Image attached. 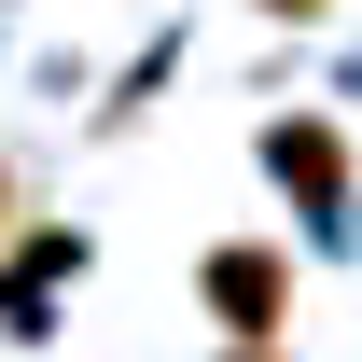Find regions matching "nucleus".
<instances>
[{
    "mask_svg": "<svg viewBox=\"0 0 362 362\" xmlns=\"http://www.w3.org/2000/svg\"><path fill=\"white\" fill-rule=\"evenodd\" d=\"M195 293L223 320V349H279V334H293V251H279V237H223V251L195 265Z\"/></svg>",
    "mask_w": 362,
    "mask_h": 362,
    "instance_id": "f257e3e1",
    "label": "nucleus"
},
{
    "mask_svg": "<svg viewBox=\"0 0 362 362\" xmlns=\"http://www.w3.org/2000/svg\"><path fill=\"white\" fill-rule=\"evenodd\" d=\"M265 181L293 195V209H349V195H362V153H349L334 112H279V126H265Z\"/></svg>",
    "mask_w": 362,
    "mask_h": 362,
    "instance_id": "f03ea898",
    "label": "nucleus"
},
{
    "mask_svg": "<svg viewBox=\"0 0 362 362\" xmlns=\"http://www.w3.org/2000/svg\"><path fill=\"white\" fill-rule=\"evenodd\" d=\"M251 14H293V28H320V14H334V0H251Z\"/></svg>",
    "mask_w": 362,
    "mask_h": 362,
    "instance_id": "7ed1b4c3",
    "label": "nucleus"
},
{
    "mask_svg": "<svg viewBox=\"0 0 362 362\" xmlns=\"http://www.w3.org/2000/svg\"><path fill=\"white\" fill-rule=\"evenodd\" d=\"M223 362H279V349H223Z\"/></svg>",
    "mask_w": 362,
    "mask_h": 362,
    "instance_id": "20e7f679",
    "label": "nucleus"
},
{
    "mask_svg": "<svg viewBox=\"0 0 362 362\" xmlns=\"http://www.w3.org/2000/svg\"><path fill=\"white\" fill-rule=\"evenodd\" d=\"M0 209H14V181H0Z\"/></svg>",
    "mask_w": 362,
    "mask_h": 362,
    "instance_id": "39448f33",
    "label": "nucleus"
}]
</instances>
